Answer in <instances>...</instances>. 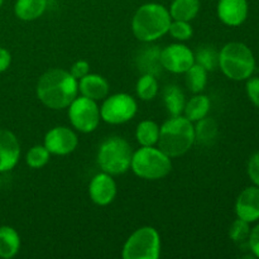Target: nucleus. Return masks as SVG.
Wrapping results in <instances>:
<instances>
[{
    "instance_id": "f257e3e1",
    "label": "nucleus",
    "mask_w": 259,
    "mask_h": 259,
    "mask_svg": "<svg viewBox=\"0 0 259 259\" xmlns=\"http://www.w3.org/2000/svg\"><path fill=\"white\" fill-rule=\"evenodd\" d=\"M78 94V81L63 68H52L43 73L37 82L40 103L53 110L68 108Z\"/></svg>"
},
{
    "instance_id": "f03ea898",
    "label": "nucleus",
    "mask_w": 259,
    "mask_h": 259,
    "mask_svg": "<svg viewBox=\"0 0 259 259\" xmlns=\"http://www.w3.org/2000/svg\"><path fill=\"white\" fill-rule=\"evenodd\" d=\"M171 22V14L166 7L158 3H147L139 7L133 15L132 30L141 42H154L168 33Z\"/></svg>"
},
{
    "instance_id": "7ed1b4c3",
    "label": "nucleus",
    "mask_w": 259,
    "mask_h": 259,
    "mask_svg": "<svg viewBox=\"0 0 259 259\" xmlns=\"http://www.w3.org/2000/svg\"><path fill=\"white\" fill-rule=\"evenodd\" d=\"M194 143V123L186 116H171L159 128L158 148L171 158L186 154Z\"/></svg>"
},
{
    "instance_id": "20e7f679",
    "label": "nucleus",
    "mask_w": 259,
    "mask_h": 259,
    "mask_svg": "<svg viewBox=\"0 0 259 259\" xmlns=\"http://www.w3.org/2000/svg\"><path fill=\"white\" fill-rule=\"evenodd\" d=\"M219 67L230 80H248L255 70L254 55L244 43H227L219 52Z\"/></svg>"
},
{
    "instance_id": "39448f33",
    "label": "nucleus",
    "mask_w": 259,
    "mask_h": 259,
    "mask_svg": "<svg viewBox=\"0 0 259 259\" xmlns=\"http://www.w3.org/2000/svg\"><path fill=\"white\" fill-rule=\"evenodd\" d=\"M131 168L139 179L156 181L169 175L172 169L171 157L158 147H141L138 151L133 152Z\"/></svg>"
},
{
    "instance_id": "423d86ee",
    "label": "nucleus",
    "mask_w": 259,
    "mask_h": 259,
    "mask_svg": "<svg viewBox=\"0 0 259 259\" xmlns=\"http://www.w3.org/2000/svg\"><path fill=\"white\" fill-rule=\"evenodd\" d=\"M133 149L121 137H110L100 144L98 151V164L101 171L118 176L131 168Z\"/></svg>"
},
{
    "instance_id": "0eeeda50",
    "label": "nucleus",
    "mask_w": 259,
    "mask_h": 259,
    "mask_svg": "<svg viewBox=\"0 0 259 259\" xmlns=\"http://www.w3.org/2000/svg\"><path fill=\"white\" fill-rule=\"evenodd\" d=\"M124 259H157L161 255V235L153 227L137 229L124 243Z\"/></svg>"
},
{
    "instance_id": "6e6552de",
    "label": "nucleus",
    "mask_w": 259,
    "mask_h": 259,
    "mask_svg": "<svg viewBox=\"0 0 259 259\" xmlns=\"http://www.w3.org/2000/svg\"><path fill=\"white\" fill-rule=\"evenodd\" d=\"M68 119L76 131L81 133H91L100 123V108L95 100L76 96L75 100L68 105Z\"/></svg>"
},
{
    "instance_id": "1a4fd4ad",
    "label": "nucleus",
    "mask_w": 259,
    "mask_h": 259,
    "mask_svg": "<svg viewBox=\"0 0 259 259\" xmlns=\"http://www.w3.org/2000/svg\"><path fill=\"white\" fill-rule=\"evenodd\" d=\"M138 111V105L133 96L125 93L106 96L100 106V116L105 123L118 125L132 120Z\"/></svg>"
},
{
    "instance_id": "9d476101",
    "label": "nucleus",
    "mask_w": 259,
    "mask_h": 259,
    "mask_svg": "<svg viewBox=\"0 0 259 259\" xmlns=\"http://www.w3.org/2000/svg\"><path fill=\"white\" fill-rule=\"evenodd\" d=\"M163 70L172 73H185L195 63L194 51L182 43H172L161 51Z\"/></svg>"
},
{
    "instance_id": "9b49d317",
    "label": "nucleus",
    "mask_w": 259,
    "mask_h": 259,
    "mask_svg": "<svg viewBox=\"0 0 259 259\" xmlns=\"http://www.w3.org/2000/svg\"><path fill=\"white\" fill-rule=\"evenodd\" d=\"M43 146L51 154L67 156L77 148L78 138L75 132L67 126H55L46 133Z\"/></svg>"
},
{
    "instance_id": "f8f14e48",
    "label": "nucleus",
    "mask_w": 259,
    "mask_h": 259,
    "mask_svg": "<svg viewBox=\"0 0 259 259\" xmlns=\"http://www.w3.org/2000/svg\"><path fill=\"white\" fill-rule=\"evenodd\" d=\"M118 192L115 180L106 172H101L94 176L89 185V195L94 204L99 206H106L114 201Z\"/></svg>"
},
{
    "instance_id": "ddd939ff",
    "label": "nucleus",
    "mask_w": 259,
    "mask_h": 259,
    "mask_svg": "<svg viewBox=\"0 0 259 259\" xmlns=\"http://www.w3.org/2000/svg\"><path fill=\"white\" fill-rule=\"evenodd\" d=\"M20 158V144L13 132L0 129V172L12 171Z\"/></svg>"
},
{
    "instance_id": "4468645a",
    "label": "nucleus",
    "mask_w": 259,
    "mask_h": 259,
    "mask_svg": "<svg viewBox=\"0 0 259 259\" xmlns=\"http://www.w3.org/2000/svg\"><path fill=\"white\" fill-rule=\"evenodd\" d=\"M161 51L158 46L152 45V42L144 43V46L139 48L136 55L137 70L142 75L148 73L157 77L163 70L161 63Z\"/></svg>"
},
{
    "instance_id": "2eb2a0df",
    "label": "nucleus",
    "mask_w": 259,
    "mask_h": 259,
    "mask_svg": "<svg viewBox=\"0 0 259 259\" xmlns=\"http://www.w3.org/2000/svg\"><path fill=\"white\" fill-rule=\"evenodd\" d=\"M235 214L250 224L259 220V187H247L235 201Z\"/></svg>"
},
{
    "instance_id": "dca6fc26",
    "label": "nucleus",
    "mask_w": 259,
    "mask_h": 259,
    "mask_svg": "<svg viewBox=\"0 0 259 259\" xmlns=\"http://www.w3.org/2000/svg\"><path fill=\"white\" fill-rule=\"evenodd\" d=\"M247 0H219L218 17L229 27H239L248 17Z\"/></svg>"
},
{
    "instance_id": "f3484780",
    "label": "nucleus",
    "mask_w": 259,
    "mask_h": 259,
    "mask_svg": "<svg viewBox=\"0 0 259 259\" xmlns=\"http://www.w3.org/2000/svg\"><path fill=\"white\" fill-rule=\"evenodd\" d=\"M110 86L105 77L98 73H90L78 80V91L85 98L91 100H104L109 95Z\"/></svg>"
},
{
    "instance_id": "a211bd4d",
    "label": "nucleus",
    "mask_w": 259,
    "mask_h": 259,
    "mask_svg": "<svg viewBox=\"0 0 259 259\" xmlns=\"http://www.w3.org/2000/svg\"><path fill=\"white\" fill-rule=\"evenodd\" d=\"M47 0H17L14 13L17 18L24 22H32L45 14Z\"/></svg>"
},
{
    "instance_id": "6ab92c4d",
    "label": "nucleus",
    "mask_w": 259,
    "mask_h": 259,
    "mask_svg": "<svg viewBox=\"0 0 259 259\" xmlns=\"http://www.w3.org/2000/svg\"><path fill=\"white\" fill-rule=\"evenodd\" d=\"M20 249V237L12 227H0V258L10 259Z\"/></svg>"
},
{
    "instance_id": "aec40b11",
    "label": "nucleus",
    "mask_w": 259,
    "mask_h": 259,
    "mask_svg": "<svg viewBox=\"0 0 259 259\" xmlns=\"http://www.w3.org/2000/svg\"><path fill=\"white\" fill-rule=\"evenodd\" d=\"M163 104L167 113L171 116L182 115L185 105H186L184 91L177 85L166 86L163 90Z\"/></svg>"
},
{
    "instance_id": "412c9836",
    "label": "nucleus",
    "mask_w": 259,
    "mask_h": 259,
    "mask_svg": "<svg viewBox=\"0 0 259 259\" xmlns=\"http://www.w3.org/2000/svg\"><path fill=\"white\" fill-rule=\"evenodd\" d=\"M211 108V101L206 95L202 94H195L189 101H186V105L184 109V116H186L189 120L194 121L200 120V119L207 116Z\"/></svg>"
},
{
    "instance_id": "4be33fe9",
    "label": "nucleus",
    "mask_w": 259,
    "mask_h": 259,
    "mask_svg": "<svg viewBox=\"0 0 259 259\" xmlns=\"http://www.w3.org/2000/svg\"><path fill=\"white\" fill-rule=\"evenodd\" d=\"M200 0H174L169 7V14L174 20L191 22L200 12Z\"/></svg>"
},
{
    "instance_id": "5701e85b",
    "label": "nucleus",
    "mask_w": 259,
    "mask_h": 259,
    "mask_svg": "<svg viewBox=\"0 0 259 259\" xmlns=\"http://www.w3.org/2000/svg\"><path fill=\"white\" fill-rule=\"evenodd\" d=\"M195 128V142L202 146H209L215 141L218 136V123L212 118L205 116L196 121Z\"/></svg>"
},
{
    "instance_id": "b1692460",
    "label": "nucleus",
    "mask_w": 259,
    "mask_h": 259,
    "mask_svg": "<svg viewBox=\"0 0 259 259\" xmlns=\"http://www.w3.org/2000/svg\"><path fill=\"white\" fill-rule=\"evenodd\" d=\"M159 128L161 126L153 120L141 121L136 129V138L141 147L156 146L159 139Z\"/></svg>"
},
{
    "instance_id": "393cba45",
    "label": "nucleus",
    "mask_w": 259,
    "mask_h": 259,
    "mask_svg": "<svg viewBox=\"0 0 259 259\" xmlns=\"http://www.w3.org/2000/svg\"><path fill=\"white\" fill-rule=\"evenodd\" d=\"M185 81H186V86L191 93L200 94L206 88L207 71L202 66L194 63L185 72Z\"/></svg>"
},
{
    "instance_id": "a878e982",
    "label": "nucleus",
    "mask_w": 259,
    "mask_h": 259,
    "mask_svg": "<svg viewBox=\"0 0 259 259\" xmlns=\"http://www.w3.org/2000/svg\"><path fill=\"white\" fill-rule=\"evenodd\" d=\"M195 63L202 66L205 70L214 71L219 67V51L214 46H201L194 52Z\"/></svg>"
},
{
    "instance_id": "bb28decb",
    "label": "nucleus",
    "mask_w": 259,
    "mask_h": 259,
    "mask_svg": "<svg viewBox=\"0 0 259 259\" xmlns=\"http://www.w3.org/2000/svg\"><path fill=\"white\" fill-rule=\"evenodd\" d=\"M137 95L141 100L144 101H151L153 100L157 96L159 90L158 81L157 77L153 75H148V73H144L139 77L138 82L136 86Z\"/></svg>"
},
{
    "instance_id": "cd10ccee",
    "label": "nucleus",
    "mask_w": 259,
    "mask_h": 259,
    "mask_svg": "<svg viewBox=\"0 0 259 259\" xmlns=\"http://www.w3.org/2000/svg\"><path fill=\"white\" fill-rule=\"evenodd\" d=\"M50 158L51 153L48 152V149L45 146L37 144L28 151L27 156H25V162L30 168L38 169L45 167L50 162Z\"/></svg>"
},
{
    "instance_id": "c85d7f7f",
    "label": "nucleus",
    "mask_w": 259,
    "mask_h": 259,
    "mask_svg": "<svg viewBox=\"0 0 259 259\" xmlns=\"http://www.w3.org/2000/svg\"><path fill=\"white\" fill-rule=\"evenodd\" d=\"M249 234H250L249 223L245 222V220L239 219V218H238V219L234 220L233 224L230 225V229H229L230 239H232L235 244L243 245L245 242L248 243Z\"/></svg>"
},
{
    "instance_id": "c756f323",
    "label": "nucleus",
    "mask_w": 259,
    "mask_h": 259,
    "mask_svg": "<svg viewBox=\"0 0 259 259\" xmlns=\"http://www.w3.org/2000/svg\"><path fill=\"white\" fill-rule=\"evenodd\" d=\"M168 33L172 38L180 40V42H184V40H189L192 37L194 29H192V25L190 24V22L172 19L168 28Z\"/></svg>"
},
{
    "instance_id": "7c9ffc66",
    "label": "nucleus",
    "mask_w": 259,
    "mask_h": 259,
    "mask_svg": "<svg viewBox=\"0 0 259 259\" xmlns=\"http://www.w3.org/2000/svg\"><path fill=\"white\" fill-rule=\"evenodd\" d=\"M248 176L250 181L259 187V151L255 152L248 162Z\"/></svg>"
},
{
    "instance_id": "2f4dec72",
    "label": "nucleus",
    "mask_w": 259,
    "mask_h": 259,
    "mask_svg": "<svg viewBox=\"0 0 259 259\" xmlns=\"http://www.w3.org/2000/svg\"><path fill=\"white\" fill-rule=\"evenodd\" d=\"M247 94L249 100L259 108V77H249L247 81Z\"/></svg>"
},
{
    "instance_id": "473e14b6",
    "label": "nucleus",
    "mask_w": 259,
    "mask_h": 259,
    "mask_svg": "<svg viewBox=\"0 0 259 259\" xmlns=\"http://www.w3.org/2000/svg\"><path fill=\"white\" fill-rule=\"evenodd\" d=\"M90 72V65H89L88 61L85 60H78L71 66L70 68V73L76 78V80H80L82 78L83 76H86L88 73Z\"/></svg>"
},
{
    "instance_id": "72a5a7b5",
    "label": "nucleus",
    "mask_w": 259,
    "mask_h": 259,
    "mask_svg": "<svg viewBox=\"0 0 259 259\" xmlns=\"http://www.w3.org/2000/svg\"><path fill=\"white\" fill-rule=\"evenodd\" d=\"M248 245H249L250 250L254 254V257L259 258V224L255 225L253 229H250Z\"/></svg>"
},
{
    "instance_id": "f704fd0d",
    "label": "nucleus",
    "mask_w": 259,
    "mask_h": 259,
    "mask_svg": "<svg viewBox=\"0 0 259 259\" xmlns=\"http://www.w3.org/2000/svg\"><path fill=\"white\" fill-rule=\"evenodd\" d=\"M12 63V55L7 48L0 47V73L7 71Z\"/></svg>"
},
{
    "instance_id": "c9c22d12",
    "label": "nucleus",
    "mask_w": 259,
    "mask_h": 259,
    "mask_svg": "<svg viewBox=\"0 0 259 259\" xmlns=\"http://www.w3.org/2000/svg\"><path fill=\"white\" fill-rule=\"evenodd\" d=\"M3 3H4V0H0V8H2V5H3Z\"/></svg>"
},
{
    "instance_id": "e433bc0d",
    "label": "nucleus",
    "mask_w": 259,
    "mask_h": 259,
    "mask_svg": "<svg viewBox=\"0 0 259 259\" xmlns=\"http://www.w3.org/2000/svg\"><path fill=\"white\" fill-rule=\"evenodd\" d=\"M0 187H2V177H0Z\"/></svg>"
}]
</instances>
